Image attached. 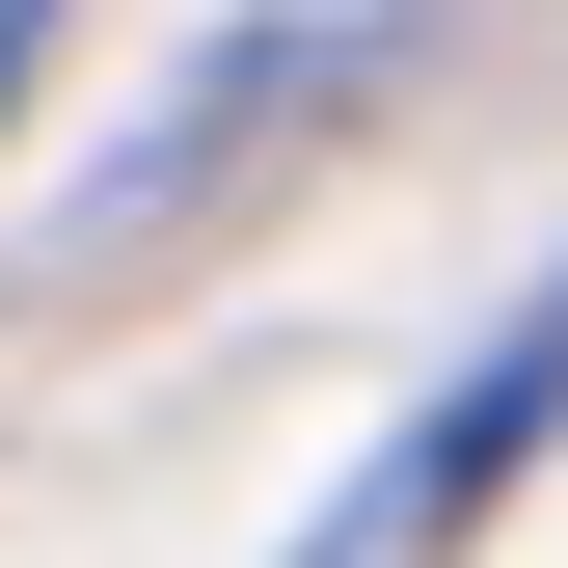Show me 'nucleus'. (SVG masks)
<instances>
[{"instance_id": "1", "label": "nucleus", "mask_w": 568, "mask_h": 568, "mask_svg": "<svg viewBox=\"0 0 568 568\" xmlns=\"http://www.w3.org/2000/svg\"><path fill=\"white\" fill-rule=\"evenodd\" d=\"M541 434H568V271H541V325H487L460 379H434V434L352 487V515H325L298 568H460V541H487V487H515Z\"/></svg>"}]
</instances>
